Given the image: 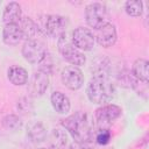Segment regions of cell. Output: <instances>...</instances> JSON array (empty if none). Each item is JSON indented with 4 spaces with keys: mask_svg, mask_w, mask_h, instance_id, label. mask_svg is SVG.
Returning <instances> with one entry per match:
<instances>
[{
    "mask_svg": "<svg viewBox=\"0 0 149 149\" xmlns=\"http://www.w3.org/2000/svg\"><path fill=\"white\" fill-rule=\"evenodd\" d=\"M62 126L72 136L74 142L88 143L94 137L93 121L90 115L84 112H76L62 120Z\"/></svg>",
    "mask_w": 149,
    "mask_h": 149,
    "instance_id": "obj_1",
    "label": "cell"
},
{
    "mask_svg": "<svg viewBox=\"0 0 149 149\" xmlns=\"http://www.w3.org/2000/svg\"><path fill=\"white\" fill-rule=\"evenodd\" d=\"M115 88L113 83L104 73H95L87 84L86 94L91 102L106 105L114 98Z\"/></svg>",
    "mask_w": 149,
    "mask_h": 149,
    "instance_id": "obj_2",
    "label": "cell"
},
{
    "mask_svg": "<svg viewBox=\"0 0 149 149\" xmlns=\"http://www.w3.org/2000/svg\"><path fill=\"white\" fill-rule=\"evenodd\" d=\"M57 45H58V51L62 55V57L71 65L78 68L85 64L86 62L85 55L74 47V44L72 43V40L68 36L66 33L62 34L58 37Z\"/></svg>",
    "mask_w": 149,
    "mask_h": 149,
    "instance_id": "obj_3",
    "label": "cell"
},
{
    "mask_svg": "<svg viewBox=\"0 0 149 149\" xmlns=\"http://www.w3.org/2000/svg\"><path fill=\"white\" fill-rule=\"evenodd\" d=\"M85 20L86 23L93 28L99 29L108 22V15L106 6L100 2H91L85 7Z\"/></svg>",
    "mask_w": 149,
    "mask_h": 149,
    "instance_id": "obj_4",
    "label": "cell"
},
{
    "mask_svg": "<svg viewBox=\"0 0 149 149\" xmlns=\"http://www.w3.org/2000/svg\"><path fill=\"white\" fill-rule=\"evenodd\" d=\"M22 56L30 64H40L48 55L45 44L40 40H27L22 47Z\"/></svg>",
    "mask_w": 149,
    "mask_h": 149,
    "instance_id": "obj_5",
    "label": "cell"
},
{
    "mask_svg": "<svg viewBox=\"0 0 149 149\" xmlns=\"http://www.w3.org/2000/svg\"><path fill=\"white\" fill-rule=\"evenodd\" d=\"M68 23V17L57 14H49L44 16L43 30L50 37H59L62 34L65 33Z\"/></svg>",
    "mask_w": 149,
    "mask_h": 149,
    "instance_id": "obj_6",
    "label": "cell"
},
{
    "mask_svg": "<svg viewBox=\"0 0 149 149\" xmlns=\"http://www.w3.org/2000/svg\"><path fill=\"white\" fill-rule=\"evenodd\" d=\"M72 43L80 51H90L93 49L95 38L94 34L85 27H78L72 31Z\"/></svg>",
    "mask_w": 149,
    "mask_h": 149,
    "instance_id": "obj_7",
    "label": "cell"
},
{
    "mask_svg": "<svg viewBox=\"0 0 149 149\" xmlns=\"http://www.w3.org/2000/svg\"><path fill=\"white\" fill-rule=\"evenodd\" d=\"M61 78H62L63 84L69 90H72V91L79 90L84 84V74H83V72L79 70V68L73 66V65L65 66L62 70Z\"/></svg>",
    "mask_w": 149,
    "mask_h": 149,
    "instance_id": "obj_8",
    "label": "cell"
},
{
    "mask_svg": "<svg viewBox=\"0 0 149 149\" xmlns=\"http://www.w3.org/2000/svg\"><path fill=\"white\" fill-rule=\"evenodd\" d=\"M94 38H95L97 43L104 48H109V47L114 45L116 42V38H118V33H116L115 26L111 22H107L106 24H104L102 27H100L99 29L95 30Z\"/></svg>",
    "mask_w": 149,
    "mask_h": 149,
    "instance_id": "obj_9",
    "label": "cell"
},
{
    "mask_svg": "<svg viewBox=\"0 0 149 149\" xmlns=\"http://www.w3.org/2000/svg\"><path fill=\"white\" fill-rule=\"evenodd\" d=\"M122 113V109L120 106L114 104H106L101 107L97 108L94 112V119L97 122L104 125V123H111L115 119H118Z\"/></svg>",
    "mask_w": 149,
    "mask_h": 149,
    "instance_id": "obj_10",
    "label": "cell"
},
{
    "mask_svg": "<svg viewBox=\"0 0 149 149\" xmlns=\"http://www.w3.org/2000/svg\"><path fill=\"white\" fill-rule=\"evenodd\" d=\"M48 86H49L48 74L42 71L35 72L29 80V91L33 95H36V97L44 94Z\"/></svg>",
    "mask_w": 149,
    "mask_h": 149,
    "instance_id": "obj_11",
    "label": "cell"
},
{
    "mask_svg": "<svg viewBox=\"0 0 149 149\" xmlns=\"http://www.w3.org/2000/svg\"><path fill=\"white\" fill-rule=\"evenodd\" d=\"M22 19V10L19 2L10 1L6 5L2 13V21L5 24H19Z\"/></svg>",
    "mask_w": 149,
    "mask_h": 149,
    "instance_id": "obj_12",
    "label": "cell"
},
{
    "mask_svg": "<svg viewBox=\"0 0 149 149\" xmlns=\"http://www.w3.org/2000/svg\"><path fill=\"white\" fill-rule=\"evenodd\" d=\"M22 38L23 35L19 24H5L2 30V40L5 44L14 47L17 45Z\"/></svg>",
    "mask_w": 149,
    "mask_h": 149,
    "instance_id": "obj_13",
    "label": "cell"
},
{
    "mask_svg": "<svg viewBox=\"0 0 149 149\" xmlns=\"http://www.w3.org/2000/svg\"><path fill=\"white\" fill-rule=\"evenodd\" d=\"M50 101L54 109L59 114H66L71 108L70 99L68 98V95H65L59 91H55L51 93Z\"/></svg>",
    "mask_w": 149,
    "mask_h": 149,
    "instance_id": "obj_14",
    "label": "cell"
},
{
    "mask_svg": "<svg viewBox=\"0 0 149 149\" xmlns=\"http://www.w3.org/2000/svg\"><path fill=\"white\" fill-rule=\"evenodd\" d=\"M7 77L8 80L15 85V86H21L27 84L28 81V72L26 69L19 65H13L7 70Z\"/></svg>",
    "mask_w": 149,
    "mask_h": 149,
    "instance_id": "obj_15",
    "label": "cell"
},
{
    "mask_svg": "<svg viewBox=\"0 0 149 149\" xmlns=\"http://www.w3.org/2000/svg\"><path fill=\"white\" fill-rule=\"evenodd\" d=\"M19 26L21 28V31H22L23 37H26L27 40H34V37L41 33V28L30 17H23V19H21V21L19 22Z\"/></svg>",
    "mask_w": 149,
    "mask_h": 149,
    "instance_id": "obj_16",
    "label": "cell"
},
{
    "mask_svg": "<svg viewBox=\"0 0 149 149\" xmlns=\"http://www.w3.org/2000/svg\"><path fill=\"white\" fill-rule=\"evenodd\" d=\"M148 61L144 58H137L134 63H133V68H132V73L133 76L143 81V83H148L149 80V71H148Z\"/></svg>",
    "mask_w": 149,
    "mask_h": 149,
    "instance_id": "obj_17",
    "label": "cell"
},
{
    "mask_svg": "<svg viewBox=\"0 0 149 149\" xmlns=\"http://www.w3.org/2000/svg\"><path fill=\"white\" fill-rule=\"evenodd\" d=\"M28 136L31 139L33 142L40 143V142H43L45 140L47 130L41 122H35L28 127Z\"/></svg>",
    "mask_w": 149,
    "mask_h": 149,
    "instance_id": "obj_18",
    "label": "cell"
},
{
    "mask_svg": "<svg viewBox=\"0 0 149 149\" xmlns=\"http://www.w3.org/2000/svg\"><path fill=\"white\" fill-rule=\"evenodd\" d=\"M125 10L129 16H141L143 13V2L140 0H129L125 3Z\"/></svg>",
    "mask_w": 149,
    "mask_h": 149,
    "instance_id": "obj_19",
    "label": "cell"
},
{
    "mask_svg": "<svg viewBox=\"0 0 149 149\" xmlns=\"http://www.w3.org/2000/svg\"><path fill=\"white\" fill-rule=\"evenodd\" d=\"M50 136H51V141H52V144H51L52 147H56L58 149H62L68 143V135L62 129H58V128L52 129Z\"/></svg>",
    "mask_w": 149,
    "mask_h": 149,
    "instance_id": "obj_20",
    "label": "cell"
},
{
    "mask_svg": "<svg viewBox=\"0 0 149 149\" xmlns=\"http://www.w3.org/2000/svg\"><path fill=\"white\" fill-rule=\"evenodd\" d=\"M2 126L7 130H17L22 127V121L17 115L8 114L2 119Z\"/></svg>",
    "mask_w": 149,
    "mask_h": 149,
    "instance_id": "obj_21",
    "label": "cell"
},
{
    "mask_svg": "<svg viewBox=\"0 0 149 149\" xmlns=\"http://www.w3.org/2000/svg\"><path fill=\"white\" fill-rule=\"evenodd\" d=\"M111 132L107 129V128H102V129H99V132H97L94 134V137H95V141L100 146H105L107 144L109 141H111Z\"/></svg>",
    "mask_w": 149,
    "mask_h": 149,
    "instance_id": "obj_22",
    "label": "cell"
},
{
    "mask_svg": "<svg viewBox=\"0 0 149 149\" xmlns=\"http://www.w3.org/2000/svg\"><path fill=\"white\" fill-rule=\"evenodd\" d=\"M69 149H94V148H91V147H87L85 143H78V142H73Z\"/></svg>",
    "mask_w": 149,
    "mask_h": 149,
    "instance_id": "obj_23",
    "label": "cell"
},
{
    "mask_svg": "<svg viewBox=\"0 0 149 149\" xmlns=\"http://www.w3.org/2000/svg\"><path fill=\"white\" fill-rule=\"evenodd\" d=\"M38 149H58V148H56V147H48V148H38Z\"/></svg>",
    "mask_w": 149,
    "mask_h": 149,
    "instance_id": "obj_24",
    "label": "cell"
}]
</instances>
